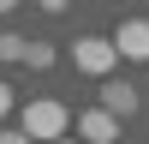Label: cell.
I'll use <instances>...</instances> for the list:
<instances>
[{"label":"cell","mask_w":149,"mask_h":144,"mask_svg":"<svg viewBox=\"0 0 149 144\" xmlns=\"http://www.w3.org/2000/svg\"><path fill=\"white\" fill-rule=\"evenodd\" d=\"M102 102L113 108L119 120H131V114H137V84H119V78H102Z\"/></svg>","instance_id":"obj_5"},{"label":"cell","mask_w":149,"mask_h":144,"mask_svg":"<svg viewBox=\"0 0 149 144\" xmlns=\"http://www.w3.org/2000/svg\"><path fill=\"white\" fill-rule=\"evenodd\" d=\"M18 126L30 132L36 144H54V138H66V132H72V108L60 102V96H30V102L18 108Z\"/></svg>","instance_id":"obj_1"},{"label":"cell","mask_w":149,"mask_h":144,"mask_svg":"<svg viewBox=\"0 0 149 144\" xmlns=\"http://www.w3.org/2000/svg\"><path fill=\"white\" fill-rule=\"evenodd\" d=\"M24 48H30L24 36H0V60H24Z\"/></svg>","instance_id":"obj_7"},{"label":"cell","mask_w":149,"mask_h":144,"mask_svg":"<svg viewBox=\"0 0 149 144\" xmlns=\"http://www.w3.org/2000/svg\"><path fill=\"white\" fill-rule=\"evenodd\" d=\"M72 126H78V138H84V144H119V114H113L107 102L78 108V120H72Z\"/></svg>","instance_id":"obj_3"},{"label":"cell","mask_w":149,"mask_h":144,"mask_svg":"<svg viewBox=\"0 0 149 144\" xmlns=\"http://www.w3.org/2000/svg\"><path fill=\"white\" fill-rule=\"evenodd\" d=\"M0 114H12V84L0 78Z\"/></svg>","instance_id":"obj_10"},{"label":"cell","mask_w":149,"mask_h":144,"mask_svg":"<svg viewBox=\"0 0 149 144\" xmlns=\"http://www.w3.org/2000/svg\"><path fill=\"white\" fill-rule=\"evenodd\" d=\"M119 60H125V54L113 48V36H78V42H72V66L90 72V78H113Z\"/></svg>","instance_id":"obj_2"},{"label":"cell","mask_w":149,"mask_h":144,"mask_svg":"<svg viewBox=\"0 0 149 144\" xmlns=\"http://www.w3.org/2000/svg\"><path fill=\"white\" fill-rule=\"evenodd\" d=\"M24 66H30V72L54 66V48H48V42H30V48H24Z\"/></svg>","instance_id":"obj_6"},{"label":"cell","mask_w":149,"mask_h":144,"mask_svg":"<svg viewBox=\"0 0 149 144\" xmlns=\"http://www.w3.org/2000/svg\"><path fill=\"white\" fill-rule=\"evenodd\" d=\"M113 48L131 60V66H149V18H119V30H113Z\"/></svg>","instance_id":"obj_4"},{"label":"cell","mask_w":149,"mask_h":144,"mask_svg":"<svg viewBox=\"0 0 149 144\" xmlns=\"http://www.w3.org/2000/svg\"><path fill=\"white\" fill-rule=\"evenodd\" d=\"M54 144H78V138H54Z\"/></svg>","instance_id":"obj_12"},{"label":"cell","mask_w":149,"mask_h":144,"mask_svg":"<svg viewBox=\"0 0 149 144\" xmlns=\"http://www.w3.org/2000/svg\"><path fill=\"white\" fill-rule=\"evenodd\" d=\"M36 6H42V12H48V18H60V12H66V6H72V0H36Z\"/></svg>","instance_id":"obj_8"},{"label":"cell","mask_w":149,"mask_h":144,"mask_svg":"<svg viewBox=\"0 0 149 144\" xmlns=\"http://www.w3.org/2000/svg\"><path fill=\"white\" fill-rule=\"evenodd\" d=\"M0 144H36V138H30V132L18 126V132H0Z\"/></svg>","instance_id":"obj_9"},{"label":"cell","mask_w":149,"mask_h":144,"mask_svg":"<svg viewBox=\"0 0 149 144\" xmlns=\"http://www.w3.org/2000/svg\"><path fill=\"white\" fill-rule=\"evenodd\" d=\"M6 12H18V0H0V18H6Z\"/></svg>","instance_id":"obj_11"}]
</instances>
